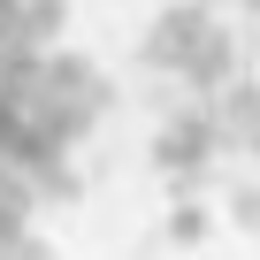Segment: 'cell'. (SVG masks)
Segmentation results:
<instances>
[{
  "mask_svg": "<svg viewBox=\"0 0 260 260\" xmlns=\"http://www.w3.org/2000/svg\"><path fill=\"white\" fill-rule=\"evenodd\" d=\"M214 146H222V122L199 115V107H184V115L161 122V138H153V169H161L169 184H191V176L214 161Z\"/></svg>",
  "mask_w": 260,
  "mask_h": 260,
  "instance_id": "cell-1",
  "label": "cell"
},
{
  "mask_svg": "<svg viewBox=\"0 0 260 260\" xmlns=\"http://www.w3.org/2000/svg\"><path fill=\"white\" fill-rule=\"evenodd\" d=\"M207 39H214V16L199 8V0H176V8H161V16H153V31H146V61L184 77V61H191Z\"/></svg>",
  "mask_w": 260,
  "mask_h": 260,
  "instance_id": "cell-2",
  "label": "cell"
},
{
  "mask_svg": "<svg viewBox=\"0 0 260 260\" xmlns=\"http://www.w3.org/2000/svg\"><path fill=\"white\" fill-rule=\"evenodd\" d=\"M230 77H237V46H230V31H214V39L184 61V84H191V92H222Z\"/></svg>",
  "mask_w": 260,
  "mask_h": 260,
  "instance_id": "cell-3",
  "label": "cell"
},
{
  "mask_svg": "<svg viewBox=\"0 0 260 260\" xmlns=\"http://www.w3.org/2000/svg\"><path fill=\"white\" fill-rule=\"evenodd\" d=\"M161 230H169V245H199V237H207V207H199V199H176Z\"/></svg>",
  "mask_w": 260,
  "mask_h": 260,
  "instance_id": "cell-4",
  "label": "cell"
},
{
  "mask_svg": "<svg viewBox=\"0 0 260 260\" xmlns=\"http://www.w3.org/2000/svg\"><path fill=\"white\" fill-rule=\"evenodd\" d=\"M230 214H237V230H260V184H237L230 191Z\"/></svg>",
  "mask_w": 260,
  "mask_h": 260,
  "instance_id": "cell-5",
  "label": "cell"
},
{
  "mask_svg": "<svg viewBox=\"0 0 260 260\" xmlns=\"http://www.w3.org/2000/svg\"><path fill=\"white\" fill-rule=\"evenodd\" d=\"M0 260H46V245L23 230V237H8V245H0Z\"/></svg>",
  "mask_w": 260,
  "mask_h": 260,
  "instance_id": "cell-6",
  "label": "cell"
}]
</instances>
